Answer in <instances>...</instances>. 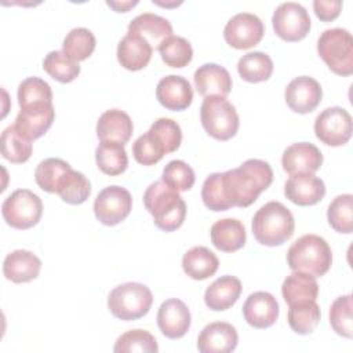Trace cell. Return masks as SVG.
<instances>
[{
    "instance_id": "1",
    "label": "cell",
    "mask_w": 353,
    "mask_h": 353,
    "mask_svg": "<svg viewBox=\"0 0 353 353\" xmlns=\"http://www.w3.org/2000/svg\"><path fill=\"white\" fill-rule=\"evenodd\" d=\"M273 182L270 164L261 159H248L240 167L221 172V186L230 207H248Z\"/></svg>"
},
{
    "instance_id": "2",
    "label": "cell",
    "mask_w": 353,
    "mask_h": 353,
    "mask_svg": "<svg viewBox=\"0 0 353 353\" xmlns=\"http://www.w3.org/2000/svg\"><path fill=\"white\" fill-rule=\"evenodd\" d=\"M145 208L153 216L154 225L163 232L179 229L186 216V203L176 190L161 179L152 182L143 193Z\"/></svg>"
},
{
    "instance_id": "3",
    "label": "cell",
    "mask_w": 353,
    "mask_h": 353,
    "mask_svg": "<svg viewBox=\"0 0 353 353\" xmlns=\"http://www.w3.org/2000/svg\"><path fill=\"white\" fill-rule=\"evenodd\" d=\"M294 215L280 201L263 204L252 218L254 237L262 245H281L294 234Z\"/></svg>"
},
{
    "instance_id": "4",
    "label": "cell",
    "mask_w": 353,
    "mask_h": 353,
    "mask_svg": "<svg viewBox=\"0 0 353 353\" xmlns=\"http://www.w3.org/2000/svg\"><path fill=\"white\" fill-rule=\"evenodd\" d=\"M287 263L291 270L324 276L332 263V251L328 243L317 234H303L287 251Z\"/></svg>"
},
{
    "instance_id": "5",
    "label": "cell",
    "mask_w": 353,
    "mask_h": 353,
    "mask_svg": "<svg viewBox=\"0 0 353 353\" xmlns=\"http://www.w3.org/2000/svg\"><path fill=\"white\" fill-rule=\"evenodd\" d=\"M153 303V294L142 283L128 281L114 287L108 295L110 313L120 320L131 321L148 314Z\"/></svg>"
},
{
    "instance_id": "6",
    "label": "cell",
    "mask_w": 353,
    "mask_h": 353,
    "mask_svg": "<svg viewBox=\"0 0 353 353\" xmlns=\"http://www.w3.org/2000/svg\"><path fill=\"white\" fill-rule=\"evenodd\" d=\"M317 52L335 74L346 77L353 73V37L349 30L325 29L317 40Z\"/></svg>"
},
{
    "instance_id": "7",
    "label": "cell",
    "mask_w": 353,
    "mask_h": 353,
    "mask_svg": "<svg viewBox=\"0 0 353 353\" xmlns=\"http://www.w3.org/2000/svg\"><path fill=\"white\" fill-rule=\"evenodd\" d=\"M201 125L208 135L218 141L233 138L239 130L236 108L225 97H207L200 108Z\"/></svg>"
},
{
    "instance_id": "8",
    "label": "cell",
    "mask_w": 353,
    "mask_h": 353,
    "mask_svg": "<svg viewBox=\"0 0 353 353\" xmlns=\"http://www.w3.org/2000/svg\"><path fill=\"white\" fill-rule=\"evenodd\" d=\"M41 199L29 189H17L1 204V215L11 228L26 230L41 218Z\"/></svg>"
},
{
    "instance_id": "9",
    "label": "cell",
    "mask_w": 353,
    "mask_h": 353,
    "mask_svg": "<svg viewBox=\"0 0 353 353\" xmlns=\"http://www.w3.org/2000/svg\"><path fill=\"white\" fill-rule=\"evenodd\" d=\"M274 33L285 41H298L306 37L310 30V17L306 8L295 1H285L277 6L272 17Z\"/></svg>"
},
{
    "instance_id": "10",
    "label": "cell",
    "mask_w": 353,
    "mask_h": 353,
    "mask_svg": "<svg viewBox=\"0 0 353 353\" xmlns=\"http://www.w3.org/2000/svg\"><path fill=\"white\" fill-rule=\"evenodd\" d=\"M131 208V193L119 185L106 186L98 193L94 201V214L97 219L106 226L119 225L130 215Z\"/></svg>"
},
{
    "instance_id": "11",
    "label": "cell",
    "mask_w": 353,
    "mask_h": 353,
    "mask_svg": "<svg viewBox=\"0 0 353 353\" xmlns=\"http://www.w3.org/2000/svg\"><path fill=\"white\" fill-rule=\"evenodd\" d=\"M352 116L341 106L324 109L314 120L316 137L328 146H342L352 137Z\"/></svg>"
},
{
    "instance_id": "12",
    "label": "cell",
    "mask_w": 353,
    "mask_h": 353,
    "mask_svg": "<svg viewBox=\"0 0 353 353\" xmlns=\"http://www.w3.org/2000/svg\"><path fill=\"white\" fill-rule=\"evenodd\" d=\"M265 33V25L261 18L251 12H239L233 15L223 28L225 41L237 50H247L256 46Z\"/></svg>"
},
{
    "instance_id": "13",
    "label": "cell",
    "mask_w": 353,
    "mask_h": 353,
    "mask_svg": "<svg viewBox=\"0 0 353 353\" xmlns=\"http://www.w3.org/2000/svg\"><path fill=\"white\" fill-rule=\"evenodd\" d=\"M323 90L320 83L309 76L292 79L284 91V98L292 112L305 114L313 112L321 102Z\"/></svg>"
},
{
    "instance_id": "14",
    "label": "cell",
    "mask_w": 353,
    "mask_h": 353,
    "mask_svg": "<svg viewBox=\"0 0 353 353\" xmlns=\"http://www.w3.org/2000/svg\"><path fill=\"white\" fill-rule=\"evenodd\" d=\"M55 119V110L52 103H37L26 108H21L15 117L17 131L28 141H34L43 137L52 125Z\"/></svg>"
},
{
    "instance_id": "15",
    "label": "cell",
    "mask_w": 353,
    "mask_h": 353,
    "mask_svg": "<svg viewBox=\"0 0 353 353\" xmlns=\"http://www.w3.org/2000/svg\"><path fill=\"white\" fill-rule=\"evenodd\" d=\"M190 310L178 298L165 299L157 310V325L161 334L170 339H178L186 335L190 328Z\"/></svg>"
},
{
    "instance_id": "16",
    "label": "cell",
    "mask_w": 353,
    "mask_h": 353,
    "mask_svg": "<svg viewBox=\"0 0 353 353\" xmlns=\"http://www.w3.org/2000/svg\"><path fill=\"white\" fill-rule=\"evenodd\" d=\"M323 164L320 149L310 142H296L285 148L281 156L283 170L290 174H313Z\"/></svg>"
},
{
    "instance_id": "17",
    "label": "cell",
    "mask_w": 353,
    "mask_h": 353,
    "mask_svg": "<svg viewBox=\"0 0 353 353\" xmlns=\"http://www.w3.org/2000/svg\"><path fill=\"white\" fill-rule=\"evenodd\" d=\"M279 303L276 298L266 291H255L248 295L243 305V316L247 324L254 328H269L279 319Z\"/></svg>"
},
{
    "instance_id": "18",
    "label": "cell",
    "mask_w": 353,
    "mask_h": 353,
    "mask_svg": "<svg viewBox=\"0 0 353 353\" xmlns=\"http://www.w3.org/2000/svg\"><path fill=\"white\" fill-rule=\"evenodd\" d=\"M284 194L296 205H313L323 200L325 185L323 179L313 174H295L285 181Z\"/></svg>"
},
{
    "instance_id": "19",
    "label": "cell",
    "mask_w": 353,
    "mask_h": 353,
    "mask_svg": "<svg viewBox=\"0 0 353 353\" xmlns=\"http://www.w3.org/2000/svg\"><path fill=\"white\" fill-rule=\"evenodd\" d=\"M239 335L236 328L225 321L207 324L197 338L200 353H230L236 349Z\"/></svg>"
},
{
    "instance_id": "20",
    "label": "cell",
    "mask_w": 353,
    "mask_h": 353,
    "mask_svg": "<svg viewBox=\"0 0 353 353\" xmlns=\"http://www.w3.org/2000/svg\"><path fill=\"white\" fill-rule=\"evenodd\" d=\"M156 98L165 109L179 112L190 106L193 90L188 79L178 74H168L157 83Z\"/></svg>"
},
{
    "instance_id": "21",
    "label": "cell",
    "mask_w": 353,
    "mask_h": 353,
    "mask_svg": "<svg viewBox=\"0 0 353 353\" xmlns=\"http://www.w3.org/2000/svg\"><path fill=\"white\" fill-rule=\"evenodd\" d=\"M193 80L197 92L204 98L226 97L232 90V76L218 63H204L199 66Z\"/></svg>"
},
{
    "instance_id": "22",
    "label": "cell",
    "mask_w": 353,
    "mask_h": 353,
    "mask_svg": "<svg viewBox=\"0 0 353 353\" xmlns=\"http://www.w3.org/2000/svg\"><path fill=\"white\" fill-rule=\"evenodd\" d=\"M153 54L150 43L137 33L127 32V34L117 44V61L127 70L143 69Z\"/></svg>"
},
{
    "instance_id": "23",
    "label": "cell",
    "mask_w": 353,
    "mask_h": 353,
    "mask_svg": "<svg viewBox=\"0 0 353 353\" xmlns=\"http://www.w3.org/2000/svg\"><path fill=\"white\" fill-rule=\"evenodd\" d=\"M41 269V261L28 250H15L4 258L3 273L7 280L21 284L34 280Z\"/></svg>"
},
{
    "instance_id": "24",
    "label": "cell",
    "mask_w": 353,
    "mask_h": 353,
    "mask_svg": "<svg viewBox=\"0 0 353 353\" xmlns=\"http://www.w3.org/2000/svg\"><path fill=\"white\" fill-rule=\"evenodd\" d=\"M134 124L131 117L120 109L105 110L97 123V137L102 141L127 143L132 135Z\"/></svg>"
},
{
    "instance_id": "25",
    "label": "cell",
    "mask_w": 353,
    "mask_h": 353,
    "mask_svg": "<svg viewBox=\"0 0 353 353\" xmlns=\"http://www.w3.org/2000/svg\"><path fill=\"white\" fill-rule=\"evenodd\" d=\"M241 290V281L237 277L229 274L221 276L207 287L204 292V302L208 309L222 312L237 302Z\"/></svg>"
},
{
    "instance_id": "26",
    "label": "cell",
    "mask_w": 353,
    "mask_h": 353,
    "mask_svg": "<svg viewBox=\"0 0 353 353\" xmlns=\"http://www.w3.org/2000/svg\"><path fill=\"white\" fill-rule=\"evenodd\" d=\"M211 243L223 252H234L244 247L247 233L243 222L236 218H223L216 221L210 230Z\"/></svg>"
},
{
    "instance_id": "27",
    "label": "cell",
    "mask_w": 353,
    "mask_h": 353,
    "mask_svg": "<svg viewBox=\"0 0 353 353\" xmlns=\"http://www.w3.org/2000/svg\"><path fill=\"white\" fill-rule=\"evenodd\" d=\"M128 32L137 33L146 39L152 47H159V44L171 36L172 26L171 22L157 14L143 12L137 15L128 23Z\"/></svg>"
},
{
    "instance_id": "28",
    "label": "cell",
    "mask_w": 353,
    "mask_h": 353,
    "mask_svg": "<svg viewBox=\"0 0 353 353\" xmlns=\"http://www.w3.org/2000/svg\"><path fill=\"white\" fill-rule=\"evenodd\" d=\"M218 266V256L204 245L192 247L182 258V269L193 280H205L214 276Z\"/></svg>"
},
{
    "instance_id": "29",
    "label": "cell",
    "mask_w": 353,
    "mask_h": 353,
    "mask_svg": "<svg viewBox=\"0 0 353 353\" xmlns=\"http://www.w3.org/2000/svg\"><path fill=\"white\" fill-rule=\"evenodd\" d=\"M281 295L288 305L306 299L316 301L319 295V284L316 277L309 273L292 270V273L288 274L283 281Z\"/></svg>"
},
{
    "instance_id": "30",
    "label": "cell",
    "mask_w": 353,
    "mask_h": 353,
    "mask_svg": "<svg viewBox=\"0 0 353 353\" xmlns=\"http://www.w3.org/2000/svg\"><path fill=\"white\" fill-rule=\"evenodd\" d=\"M321 312L316 301H299L290 305L287 320L291 330L301 335L312 334L320 323Z\"/></svg>"
},
{
    "instance_id": "31",
    "label": "cell",
    "mask_w": 353,
    "mask_h": 353,
    "mask_svg": "<svg viewBox=\"0 0 353 353\" xmlns=\"http://www.w3.org/2000/svg\"><path fill=\"white\" fill-rule=\"evenodd\" d=\"M98 168L110 176L123 174L128 165V156L123 143L102 141L95 150Z\"/></svg>"
},
{
    "instance_id": "32",
    "label": "cell",
    "mask_w": 353,
    "mask_h": 353,
    "mask_svg": "<svg viewBox=\"0 0 353 353\" xmlns=\"http://www.w3.org/2000/svg\"><path fill=\"white\" fill-rule=\"evenodd\" d=\"M72 170L70 164L58 157L41 160L34 170V181L40 189L48 193H58L65 175Z\"/></svg>"
},
{
    "instance_id": "33",
    "label": "cell",
    "mask_w": 353,
    "mask_h": 353,
    "mask_svg": "<svg viewBox=\"0 0 353 353\" xmlns=\"http://www.w3.org/2000/svg\"><path fill=\"white\" fill-rule=\"evenodd\" d=\"M237 72L248 83L266 81L273 73V61L262 51L247 52L239 59Z\"/></svg>"
},
{
    "instance_id": "34",
    "label": "cell",
    "mask_w": 353,
    "mask_h": 353,
    "mask_svg": "<svg viewBox=\"0 0 353 353\" xmlns=\"http://www.w3.org/2000/svg\"><path fill=\"white\" fill-rule=\"evenodd\" d=\"M43 69L59 83H70L80 74V65L61 50L50 51L44 61Z\"/></svg>"
},
{
    "instance_id": "35",
    "label": "cell",
    "mask_w": 353,
    "mask_h": 353,
    "mask_svg": "<svg viewBox=\"0 0 353 353\" xmlns=\"http://www.w3.org/2000/svg\"><path fill=\"white\" fill-rule=\"evenodd\" d=\"M163 62L171 68H185L193 58L190 43L181 36L171 34L157 47Z\"/></svg>"
},
{
    "instance_id": "36",
    "label": "cell",
    "mask_w": 353,
    "mask_h": 353,
    "mask_svg": "<svg viewBox=\"0 0 353 353\" xmlns=\"http://www.w3.org/2000/svg\"><path fill=\"white\" fill-rule=\"evenodd\" d=\"M1 143V154L6 160L21 164L29 160L32 154V142L23 138L15 128V125H8L1 132L0 138Z\"/></svg>"
},
{
    "instance_id": "37",
    "label": "cell",
    "mask_w": 353,
    "mask_h": 353,
    "mask_svg": "<svg viewBox=\"0 0 353 353\" xmlns=\"http://www.w3.org/2000/svg\"><path fill=\"white\" fill-rule=\"evenodd\" d=\"M327 219L338 233L353 232V196L350 193L336 196L328 205Z\"/></svg>"
},
{
    "instance_id": "38",
    "label": "cell",
    "mask_w": 353,
    "mask_h": 353,
    "mask_svg": "<svg viewBox=\"0 0 353 353\" xmlns=\"http://www.w3.org/2000/svg\"><path fill=\"white\" fill-rule=\"evenodd\" d=\"M95 36L87 28H73L63 39L62 51L76 62L87 59L95 50Z\"/></svg>"
},
{
    "instance_id": "39",
    "label": "cell",
    "mask_w": 353,
    "mask_h": 353,
    "mask_svg": "<svg viewBox=\"0 0 353 353\" xmlns=\"http://www.w3.org/2000/svg\"><path fill=\"white\" fill-rule=\"evenodd\" d=\"M19 108H26L37 103H52V90L47 81L40 77H26L18 85Z\"/></svg>"
},
{
    "instance_id": "40",
    "label": "cell",
    "mask_w": 353,
    "mask_h": 353,
    "mask_svg": "<svg viewBox=\"0 0 353 353\" xmlns=\"http://www.w3.org/2000/svg\"><path fill=\"white\" fill-rule=\"evenodd\" d=\"M114 353H131V352H143V353H157L159 345L156 338L146 330H130L121 334L113 347Z\"/></svg>"
},
{
    "instance_id": "41",
    "label": "cell",
    "mask_w": 353,
    "mask_h": 353,
    "mask_svg": "<svg viewBox=\"0 0 353 353\" xmlns=\"http://www.w3.org/2000/svg\"><path fill=\"white\" fill-rule=\"evenodd\" d=\"M57 194L68 204H81L91 194V183L83 172L70 170L65 175Z\"/></svg>"
},
{
    "instance_id": "42",
    "label": "cell",
    "mask_w": 353,
    "mask_h": 353,
    "mask_svg": "<svg viewBox=\"0 0 353 353\" xmlns=\"http://www.w3.org/2000/svg\"><path fill=\"white\" fill-rule=\"evenodd\" d=\"M164 154H167L165 148L150 130L139 135L132 143V156L142 165H153L159 163Z\"/></svg>"
},
{
    "instance_id": "43",
    "label": "cell",
    "mask_w": 353,
    "mask_h": 353,
    "mask_svg": "<svg viewBox=\"0 0 353 353\" xmlns=\"http://www.w3.org/2000/svg\"><path fill=\"white\" fill-rule=\"evenodd\" d=\"M352 307L353 303L350 294L338 296L330 307V325L338 335L347 339L353 336Z\"/></svg>"
},
{
    "instance_id": "44",
    "label": "cell",
    "mask_w": 353,
    "mask_h": 353,
    "mask_svg": "<svg viewBox=\"0 0 353 353\" xmlns=\"http://www.w3.org/2000/svg\"><path fill=\"white\" fill-rule=\"evenodd\" d=\"M161 181L176 192L192 189L196 181L193 168L183 160H171L163 170Z\"/></svg>"
},
{
    "instance_id": "45",
    "label": "cell",
    "mask_w": 353,
    "mask_h": 353,
    "mask_svg": "<svg viewBox=\"0 0 353 353\" xmlns=\"http://www.w3.org/2000/svg\"><path fill=\"white\" fill-rule=\"evenodd\" d=\"M163 143L167 153L175 152L182 142V131L179 124L168 117L157 119L149 128Z\"/></svg>"
},
{
    "instance_id": "46",
    "label": "cell",
    "mask_w": 353,
    "mask_h": 353,
    "mask_svg": "<svg viewBox=\"0 0 353 353\" xmlns=\"http://www.w3.org/2000/svg\"><path fill=\"white\" fill-rule=\"evenodd\" d=\"M201 199L211 211H226L230 208L221 186V172L210 174L201 186Z\"/></svg>"
},
{
    "instance_id": "47",
    "label": "cell",
    "mask_w": 353,
    "mask_h": 353,
    "mask_svg": "<svg viewBox=\"0 0 353 353\" xmlns=\"http://www.w3.org/2000/svg\"><path fill=\"white\" fill-rule=\"evenodd\" d=\"M313 10L316 17L323 22L334 21L342 10L341 0H314Z\"/></svg>"
},
{
    "instance_id": "48",
    "label": "cell",
    "mask_w": 353,
    "mask_h": 353,
    "mask_svg": "<svg viewBox=\"0 0 353 353\" xmlns=\"http://www.w3.org/2000/svg\"><path fill=\"white\" fill-rule=\"evenodd\" d=\"M106 4L117 12H127L131 7L137 6L138 1L137 0L135 1H106Z\"/></svg>"
}]
</instances>
